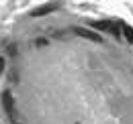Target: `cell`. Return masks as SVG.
Segmentation results:
<instances>
[{"label": "cell", "instance_id": "4", "mask_svg": "<svg viewBox=\"0 0 133 124\" xmlns=\"http://www.w3.org/2000/svg\"><path fill=\"white\" fill-rule=\"evenodd\" d=\"M94 29L107 31V29H111V22H107V20H102V22H94Z\"/></svg>", "mask_w": 133, "mask_h": 124}, {"label": "cell", "instance_id": "5", "mask_svg": "<svg viewBox=\"0 0 133 124\" xmlns=\"http://www.w3.org/2000/svg\"><path fill=\"white\" fill-rule=\"evenodd\" d=\"M123 33H125L127 41H129V43H133V29H131V27H123Z\"/></svg>", "mask_w": 133, "mask_h": 124}, {"label": "cell", "instance_id": "2", "mask_svg": "<svg viewBox=\"0 0 133 124\" xmlns=\"http://www.w3.org/2000/svg\"><path fill=\"white\" fill-rule=\"evenodd\" d=\"M4 104H6V110H8V112H10L12 116H15V108H12V98H10V94H8V92L4 94Z\"/></svg>", "mask_w": 133, "mask_h": 124}, {"label": "cell", "instance_id": "1", "mask_svg": "<svg viewBox=\"0 0 133 124\" xmlns=\"http://www.w3.org/2000/svg\"><path fill=\"white\" fill-rule=\"evenodd\" d=\"M76 33H78L80 37H86V39H90V41H96V43H98V41H102V39H100L96 33H90V31H86V29H76Z\"/></svg>", "mask_w": 133, "mask_h": 124}, {"label": "cell", "instance_id": "3", "mask_svg": "<svg viewBox=\"0 0 133 124\" xmlns=\"http://www.w3.org/2000/svg\"><path fill=\"white\" fill-rule=\"evenodd\" d=\"M53 10V6H41L39 10H35L33 12V16H41V14H47V12H51Z\"/></svg>", "mask_w": 133, "mask_h": 124}, {"label": "cell", "instance_id": "6", "mask_svg": "<svg viewBox=\"0 0 133 124\" xmlns=\"http://www.w3.org/2000/svg\"><path fill=\"white\" fill-rule=\"evenodd\" d=\"M2 69H4V57H0V73H2Z\"/></svg>", "mask_w": 133, "mask_h": 124}]
</instances>
